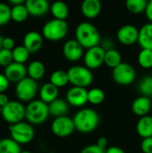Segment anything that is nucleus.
I'll list each match as a JSON object with an SVG mask.
<instances>
[{"instance_id":"4468645a","label":"nucleus","mask_w":152,"mask_h":153,"mask_svg":"<svg viewBox=\"0 0 152 153\" xmlns=\"http://www.w3.org/2000/svg\"><path fill=\"white\" fill-rule=\"evenodd\" d=\"M66 101L73 107H82L88 102V91L85 88H70L66 93Z\"/></svg>"},{"instance_id":"c756f323","label":"nucleus","mask_w":152,"mask_h":153,"mask_svg":"<svg viewBox=\"0 0 152 153\" xmlns=\"http://www.w3.org/2000/svg\"><path fill=\"white\" fill-rule=\"evenodd\" d=\"M148 1L146 0H127L125 3L126 9L133 14H139L145 12Z\"/></svg>"},{"instance_id":"f8f14e48","label":"nucleus","mask_w":152,"mask_h":153,"mask_svg":"<svg viewBox=\"0 0 152 153\" xmlns=\"http://www.w3.org/2000/svg\"><path fill=\"white\" fill-rule=\"evenodd\" d=\"M116 37L118 41L125 46H132L138 42L139 29L132 24H125L117 30Z\"/></svg>"},{"instance_id":"ea45409f","label":"nucleus","mask_w":152,"mask_h":153,"mask_svg":"<svg viewBox=\"0 0 152 153\" xmlns=\"http://www.w3.org/2000/svg\"><path fill=\"white\" fill-rule=\"evenodd\" d=\"M9 81L6 76L3 74H0V93L4 92L9 87Z\"/></svg>"},{"instance_id":"9b49d317","label":"nucleus","mask_w":152,"mask_h":153,"mask_svg":"<svg viewBox=\"0 0 152 153\" xmlns=\"http://www.w3.org/2000/svg\"><path fill=\"white\" fill-rule=\"evenodd\" d=\"M106 50L99 45L87 49L83 56V62L90 70L97 69L104 64Z\"/></svg>"},{"instance_id":"f257e3e1","label":"nucleus","mask_w":152,"mask_h":153,"mask_svg":"<svg viewBox=\"0 0 152 153\" xmlns=\"http://www.w3.org/2000/svg\"><path fill=\"white\" fill-rule=\"evenodd\" d=\"M75 39L84 48H91L99 46L101 36L99 30L92 23L83 22L78 24L75 30Z\"/></svg>"},{"instance_id":"bb28decb","label":"nucleus","mask_w":152,"mask_h":153,"mask_svg":"<svg viewBox=\"0 0 152 153\" xmlns=\"http://www.w3.org/2000/svg\"><path fill=\"white\" fill-rule=\"evenodd\" d=\"M122 63H123L122 56L117 50H116L114 48V49L106 51L104 64L107 66H108V67H110L112 69H115L116 67H117Z\"/></svg>"},{"instance_id":"9d476101","label":"nucleus","mask_w":152,"mask_h":153,"mask_svg":"<svg viewBox=\"0 0 152 153\" xmlns=\"http://www.w3.org/2000/svg\"><path fill=\"white\" fill-rule=\"evenodd\" d=\"M51 131L56 136L60 138L70 136L75 131L73 118L67 116L55 118L51 124Z\"/></svg>"},{"instance_id":"b1692460","label":"nucleus","mask_w":152,"mask_h":153,"mask_svg":"<svg viewBox=\"0 0 152 153\" xmlns=\"http://www.w3.org/2000/svg\"><path fill=\"white\" fill-rule=\"evenodd\" d=\"M27 73L29 74V77L33 79L34 81H39L42 79V77L45 75L46 68L45 65L39 60H34L30 63V65L27 67Z\"/></svg>"},{"instance_id":"cd10ccee","label":"nucleus","mask_w":152,"mask_h":153,"mask_svg":"<svg viewBox=\"0 0 152 153\" xmlns=\"http://www.w3.org/2000/svg\"><path fill=\"white\" fill-rule=\"evenodd\" d=\"M21 146L12 138L0 140V153H21Z\"/></svg>"},{"instance_id":"a18cd8bd","label":"nucleus","mask_w":152,"mask_h":153,"mask_svg":"<svg viewBox=\"0 0 152 153\" xmlns=\"http://www.w3.org/2000/svg\"><path fill=\"white\" fill-rule=\"evenodd\" d=\"M9 2H10V4H13V6H14V5H18V4H24V3H25L23 0H10Z\"/></svg>"},{"instance_id":"f704fd0d","label":"nucleus","mask_w":152,"mask_h":153,"mask_svg":"<svg viewBox=\"0 0 152 153\" xmlns=\"http://www.w3.org/2000/svg\"><path fill=\"white\" fill-rule=\"evenodd\" d=\"M11 10L12 8L7 4L0 3V26L8 23L12 19Z\"/></svg>"},{"instance_id":"f03ea898","label":"nucleus","mask_w":152,"mask_h":153,"mask_svg":"<svg viewBox=\"0 0 152 153\" xmlns=\"http://www.w3.org/2000/svg\"><path fill=\"white\" fill-rule=\"evenodd\" d=\"M75 130L82 134H89L97 129L99 125V115L92 108H82L73 118Z\"/></svg>"},{"instance_id":"c03bdc74","label":"nucleus","mask_w":152,"mask_h":153,"mask_svg":"<svg viewBox=\"0 0 152 153\" xmlns=\"http://www.w3.org/2000/svg\"><path fill=\"white\" fill-rule=\"evenodd\" d=\"M9 99L8 97L4 94V93H0V106L3 108L4 107L8 102H9Z\"/></svg>"},{"instance_id":"2f4dec72","label":"nucleus","mask_w":152,"mask_h":153,"mask_svg":"<svg viewBox=\"0 0 152 153\" xmlns=\"http://www.w3.org/2000/svg\"><path fill=\"white\" fill-rule=\"evenodd\" d=\"M105 92L99 88H92L88 91V102L92 105H99L105 100Z\"/></svg>"},{"instance_id":"c9c22d12","label":"nucleus","mask_w":152,"mask_h":153,"mask_svg":"<svg viewBox=\"0 0 152 153\" xmlns=\"http://www.w3.org/2000/svg\"><path fill=\"white\" fill-rule=\"evenodd\" d=\"M13 62V58L12 51L4 48L0 49V66L7 67Z\"/></svg>"},{"instance_id":"0eeeda50","label":"nucleus","mask_w":152,"mask_h":153,"mask_svg":"<svg viewBox=\"0 0 152 153\" xmlns=\"http://www.w3.org/2000/svg\"><path fill=\"white\" fill-rule=\"evenodd\" d=\"M26 107L17 100H10L4 107L2 108L1 116L10 125H14L22 122L25 117Z\"/></svg>"},{"instance_id":"473e14b6","label":"nucleus","mask_w":152,"mask_h":153,"mask_svg":"<svg viewBox=\"0 0 152 153\" xmlns=\"http://www.w3.org/2000/svg\"><path fill=\"white\" fill-rule=\"evenodd\" d=\"M139 91L142 96L151 98L152 97V75H147L143 77L139 83Z\"/></svg>"},{"instance_id":"a878e982","label":"nucleus","mask_w":152,"mask_h":153,"mask_svg":"<svg viewBox=\"0 0 152 153\" xmlns=\"http://www.w3.org/2000/svg\"><path fill=\"white\" fill-rule=\"evenodd\" d=\"M49 82L52 83L53 85H55L56 87H57L58 89L65 86L69 82L67 71L66 72L64 71V70H56V71H54L50 75Z\"/></svg>"},{"instance_id":"58836bf2","label":"nucleus","mask_w":152,"mask_h":153,"mask_svg":"<svg viewBox=\"0 0 152 153\" xmlns=\"http://www.w3.org/2000/svg\"><path fill=\"white\" fill-rule=\"evenodd\" d=\"M15 42L14 39H12L11 37H5L3 39V42H2V48L7 49V50H13L15 47Z\"/></svg>"},{"instance_id":"49530a36","label":"nucleus","mask_w":152,"mask_h":153,"mask_svg":"<svg viewBox=\"0 0 152 153\" xmlns=\"http://www.w3.org/2000/svg\"><path fill=\"white\" fill-rule=\"evenodd\" d=\"M3 37L0 35V49H2V42H3Z\"/></svg>"},{"instance_id":"1a4fd4ad","label":"nucleus","mask_w":152,"mask_h":153,"mask_svg":"<svg viewBox=\"0 0 152 153\" xmlns=\"http://www.w3.org/2000/svg\"><path fill=\"white\" fill-rule=\"evenodd\" d=\"M113 80L120 85L126 86L133 83L136 78V72L133 65L123 62L117 67L113 69Z\"/></svg>"},{"instance_id":"ddd939ff","label":"nucleus","mask_w":152,"mask_h":153,"mask_svg":"<svg viewBox=\"0 0 152 153\" xmlns=\"http://www.w3.org/2000/svg\"><path fill=\"white\" fill-rule=\"evenodd\" d=\"M83 49L84 48L76 39H69L63 46V54L67 60L77 62L83 57Z\"/></svg>"},{"instance_id":"de8ad7c7","label":"nucleus","mask_w":152,"mask_h":153,"mask_svg":"<svg viewBox=\"0 0 152 153\" xmlns=\"http://www.w3.org/2000/svg\"><path fill=\"white\" fill-rule=\"evenodd\" d=\"M21 153H32V152H29V151H22V152Z\"/></svg>"},{"instance_id":"7c9ffc66","label":"nucleus","mask_w":152,"mask_h":153,"mask_svg":"<svg viewBox=\"0 0 152 153\" xmlns=\"http://www.w3.org/2000/svg\"><path fill=\"white\" fill-rule=\"evenodd\" d=\"M12 53H13V62L19 63V64H24L29 59L30 54L23 45L15 47L12 50Z\"/></svg>"},{"instance_id":"6e6552de","label":"nucleus","mask_w":152,"mask_h":153,"mask_svg":"<svg viewBox=\"0 0 152 153\" xmlns=\"http://www.w3.org/2000/svg\"><path fill=\"white\" fill-rule=\"evenodd\" d=\"M38 90L39 87L37 82L30 77H26L16 83L15 95L22 101L30 102L37 95Z\"/></svg>"},{"instance_id":"2eb2a0df","label":"nucleus","mask_w":152,"mask_h":153,"mask_svg":"<svg viewBox=\"0 0 152 153\" xmlns=\"http://www.w3.org/2000/svg\"><path fill=\"white\" fill-rule=\"evenodd\" d=\"M27 68L23 64H19L13 62L4 69V75L8 79L9 82L18 83L24 78H26Z\"/></svg>"},{"instance_id":"a211bd4d","label":"nucleus","mask_w":152,"mask_h":153,"mask_svg":"<svg viewBox=\"0 0 152 153\" xmlns=\"http://www.w3.org/2000/svg\"><path fill=\"white\" fill-rule=\"evenodd\" d=\"M151 108L152 102L151 98L144 96H140L136 98L132 104V110L133 114L140 117L148 116V114L151 110Z\"/></svg>"},{"instance_id":"39448f33","label":"nucleus","mask_w":152,"mask_h":153,"mask_svg":"<svg viewBox=\"0 0 152 153\" xmlns=\"http://www.w3.org/2000/svg\"><path fill=\"white\" fill-rule=\"evenodd\" d=\"M69 82L74 87L87 88L90 86L94 79L91 70L87 68L85 65H73L67 71Z\"/></svg>"},{"instance_id":"4c0bfd02","label":"nucleus","mask_w":152,"mask_h":153,"mask_svg":"<svg viewBox=\"0 0 152 153\" xmlns=\"http://www.w3.org/2000/svg\"><path fill=\"white\" fill-rule=\"evenodd\" d=\"M80 153H106V150L99 147L97 144H90L84 147Z\"/></svg>"},{"instance_id":"f3484780","label":"nucleus","mask_w":152,"mask_h":153,"mask_svg":"<svg viewBox=\"0 0 152 153\" xmlns=\"http://www.w3.org/2000/svg\"><path fill=\"white\" fill-rule=\"evenodd\" d=\"M25 6L29 14L34 17H40L45 15L50 9L49 4L47 0H27Z\"/></svg>"},{"instance_id":"423d86ee","label":"nucleus","mask_w":152,"mask_h":153,"mask_svg":"<svg viewBox=\"0 0 152 153\" xmlns=\"http://www.w3.org/2000/svg\"><path fill=\"white\" fill-rule=\"evenodd\" d=\"M9 133L11 138L17 143L27 144L30 143L35 135V131L30 123L20 122L9 126Z\"/></svg>"},{"instance_id":"4be33fe9","label":"nucleus","mask_w":152,"mask_h":153,"mask_svg":"<svg viewBox=\"0 0 152 153\" xmlns=\"http://www.w3.org/2000/svg\"><path fill=\"white\" fill-rule=\"evenodd\" d=\"M49 115L53 116L55 118L65 117L69 112V104L65 100L56 99L50 104H48Z\"/></svg>"},{"instance_id":"aec40b11","label":"nucleus","mask_w":152,"mask_h":153,"mask_svg":"<svg viewBox=\"0 0 152 153\" xmlns=\"http://www.w3.org/2000/svg\"><path fill=\"white\" fill-rule=\"evenodd\" d=\"M139 45L142 49L152 50V23L149 22L139 29Z\"/></svg>"},{"instance_id":"37998d69","label":"nucleus","mask_w":152,"mask_h":153,"mask_svg":"<svg viewBox=\"0 0 152 153\" xmlns=\"http://www.w3.org/2000/svg\"><path fill=\"white\" fill-rule=\"evenodd\" d=\"M106 153H125V151L117 146H110L106 150Z\"/></svg>"},{"instance_id":"20e7f679","label":"nucleus","mask_w":152,"mask_h":153,"mask_svg":"<svg viewBox=\"0 0 152 153\" xmlns=\"http://www.w3.org/2000/svg\"><path fill=\"white\" fill-rule=\"evenodd\" d=\"M66 21L52 19L47 22L42 28V36L51 41H58L65 38L68 33Z\"/></svg>"},{"instance_id":"72a5a7b5","label":"nucleus","mask_w":152,"mask_h":153,"mask_svg":"<svg viewBox=\"0 0 152 153\" xmlns=\"http://www.w3.org/2000/svg\"><path fill=\"white\" fill-rule=\"evenodd\" d=\"M138 63L144 69L152 67V50L142 49L138 55Z\"/></svg>"},{"instance_id":"6ab92c4d","label":"nucleus","mask_w":152,"mask_h":153,"mask_svg":"<svg viewBox=\"0 0 152 153\" xmlns=\"http://www.w3.org/2000/svg\"><path fill=\"white\" fill-rule=\"evenodd\" d=\"M82 13L88 19L98 17L101 12L102 4L99 0H84L82 4Z\"/></svg>"},{"instance_id":"7ed1b4c3","label":"nucleus","mask_w":152,"mask_h":153,"mask_svg":"<svg viewBox=\"0 0 152 153\" xmlns=\"http://www.w3.org/2000/svg\"><path fill=\"white\" fill-rule=\"evenodd\" d=\"M49 116L48 104L40 100L30 101L26 107L25 118L30 125L43 124Z\"/></svg>"},{"instance_id":"79ce46f5","label":"nucleus","mask_w":152,"mask_h":153,"mask_svg":"<svg viewBox=\"0 0 152 153\" xmlns=\"http://www.w3.org/2000/svg\"><path fill=\"white\" fill-rule=\"evenodd\" d=\"M145 13H146V16H147V18L149 19L150 22H151L152 23V0L148 2L147 8H146V10H145Z\"/></svg>"},{"instance_id":"e433bc0d","label":"nucleus","mask_w":152,"mask_h":153,"mask_svg":"<svg viewBox=\"0 0 152 153\" xmlns=\"http://www.w3.org/2000/svg\"><path fill=\"white\" fill-rule=\"evenodd\" d=\"M141 150L142 153H152V137L142 139L141 143Z\"/></svg>"},{"instance_id":"a19ab883","label":"nucleus","mask_w":152,"mask_h":153,"mask_svg":"<svg viewBox=\"0 0 152 153\" xmlns=\"http://www.w3.org/2000/svg\"><path fill=\"white\" fill-rule=\"evenodd\" d=\"M108 138L106 137H100L98 139V142H97V145L104 150H107L108 149Z\"/></svg>"},{"instance_id":"c85d7f7f","label":"nucleus","mask_w":152,"mask_h":153,"mask_svg":"<svg viewBox=\"0 0 152 153\" xmlns=\"http://www.w3.org/2000/svg\"><path fill=\"white\" fill-rule=\"evenodd\" d=\"M29 12L25 6V3L22 4L14 5L11 10L12 19L16 22H23L29 16Z\"/></svg>"},{"instance_id":"5701e85b","label":"nucleus","mask_w":152,"mask_h":153,"mask_svg":"<svg viewBox=\"0 0 152 153\" xmlns=\"http://www.w3.org/2000/svg\"><path fill=\"white\" fill-rule=\"evenodd\" d=\"M136 131L137 134L142 138H149L152 137V117L151 116H145L140 117L136 125Z\"/></svg>"},{"instance_id":"412c9836","label":"nucleus","mask_w":152,"mask_h":153,"mask_svg":"<svg viewBox=\"0 0 152 153\" xmlns=\"http://www.w3.org/2000/svg\"><path fill=\"white\" fill-rule=\"evenodd\" d=\"M59 89L53 85L50 82H47L43 84L39 90V97L40 100L47 104H50L56 99H58Z\"/></svg>"},{"instance_id":"393cba45","label":"nucleus","mask_w":152,"mask_h":153,"mask_svg":"<svg viewBox=\"0 0 152 153\" xmlns=\"http://www.w3.org/2000/svg\"><path fill=\"white\" fill-rule=\"evenodd\" d=\"M50 11L54 19L57 20L65 21L69 15V7L63 1L54 2L50 6Z\"/></svg>"},{"instance_id":"dca6fc26","label":"nucleus","mask_w":152,"mask_h":153,"mask_svg":"<svg viewBox=\"0 0 152 153\" xmlns=\"http://www.w3.org/2000/svg\"><path fill=\"white\" fill-rule=\"evenodd\" d=\"M43 45V36L38 31H29L23 37V46L30 53L38 52Z\"/></svg>"},{"instance_id":"09e8293b","label":"nucleus","mask_w":152,"mask_h":153,"mask_svg":"<svg viewBox=\"0 0 152 153\" xmlns=\"http://www.w3.org/2000/svg\"><path fill=\"white\" fill-rule=\"evenodd\" d=\"M1 113H2V107L0 106V115H1Z\"/></svg>"}]
</instances>
